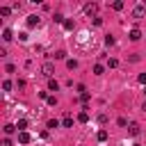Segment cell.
Segmentation results:
<instances>
[{
	"mask_svg": "<svg viewBox=\"0 0 146 146\" xmlns=\"http://www.w3.org/2000/svg\"><path fill=\"white\" fill-rule=\"evenodd\" d=\"M144 14H146V5H144V2H141V5H135V7H132V18H141Z\"/></svg>",
	"mask_w": 146,
	"mask_h": 146,
	"instance_id": "cell-1",
	"label": "cell"
},
{
	"mask_svg": "<svg viewBox=\"0 0 146 146\" xmlns=\"http://www.w3.org/2000/svg\"><path fill=\"white\" fill-rule=\"evenodd\" d=\"M41 73H43L46 78H50V80H52V73H55V66H52L50 62H46V64L41 66Z\"/></svg>",
	"mask_w": 146,
	"mask_h": 146,
	"instance_id": "cell-2",
	"label": "cell"
},
{
	"mask_svg": "<svg viewBox=\"0 0 146 146\" xmlns=\"http://www.w3.org/2000/svg\"><path fill=\"white\" fill-rule=\"evenodd\" d=\"M96 11H98V5H96V2L84 5V14H87V16H94V18H96Z\"/></svg>",
	"mask_w": 146,
	"mask_h": 146,
	"instance_id": "cell-3",
	"label": "cell"
},
{
	"mask_svg": "<svg viewBox=\"0 0 146 146\" xmlns=\"http://www.w3.org/2000/svg\"><path fill=\"white\" fill-rule=\"evenodd\" d=\"M128 132H130L132 137H137V135L141 132V128H139V123H130V125H128Z\"/></svg>",
	"mask_w": 146,
	"mask_h": 146,
	"instance_id": "cell-4",
	"label": "cell"
},
{
	"mask_svg": "<svg viewBox=\"0 0 146 146\" xmlns=\"http://www.w3.org/2000/svg\"><path fill=\"white\" fill-rule=\"evenodd\" d=\"M39 23H41V18H39L36 14H32V16H27V25H30V27H34V25H39Z\"/></svg>",
	"mask_w": 146,
	"mask_h": 146,
	"instance_id": "cell-5",
	"label": "cell"
},
{
	"mask_svg": "<svg viewBox=\"0 0 146 146\" xmlns=\"http://www.w3.org/2000/svg\"><path fill=\"white\" fill-rule=\"evenodd\" d=\"M18 141H21V144H30V141H32L30 132H18Z\"/></svg>",
	"mask_w": 146,
	"mask_h": 146,
	"instance_id": "cell-6",
	"label": "cell"
},
{
	"mask_svg": "<svg viewBox=\"0 0 146 146\" xmlns=\"http://www.w3.org/2000/svg\"><path fill=\"white\" fill-rule=\"evenodd\" d=\"M139 39H141V32H139L137 27H135V30H130V41H139Z\"/></svg>",
	"mask_w": 146,
	"mask_h": 146,
	"instance_id": "cell-7",
	"label": "cell"
},
{
	"mask_svg": "<svg viewBox=\"0 0 146 146\" xmlns=\"http://www.w3.org/2000/svg\"><path fill=\"white\" fill-rule=\"evenodd\" d=\"M11 39H14V36H11V30L5 27V30H2V41H11Z\"/></svg>",
	"mask_w": 146,
	"mask_h": 146,
	"instance_id": "cell-8",
	"label": "cell"
},
{
	"mask_svg": "<svg viewBox=\"0 0 146 146\" xmlns=\"http://www.w3.org/2000/svg\"><path fill=\"white\" fill-rule=\"evenodd\" d=\"M94 73H96V75H103V73H105V66H103V64H96V66H94Z\"/></svg>",
	"mask_w": 146,
	"mask_h": 146,
	"instance_id": "cell-9",
	"label": "cell"
},
{
	"mask_svg": "<svg viewBox=\"0 0 146 146\" xmlns=\"http://www.w3.org/2000/svg\"><path fill=\"white\" fill-rule=\"evenodd\" d=\"M48 89H50V91H57V89H59L57 80H48Z\"/></svg>",
	"mask_w": 146,
	"mask_h": 146,
	"instance_id": "cell-10",
	"label": "cell"
},
{
	"mask_svg": "<svg viewBox=\"0 0 146 146\" xmlns=\"http://www.w3.org/2000/svg\"><path fill=\"white\" fill-rule=\"evenodd\" d=\"M78 121H80V123H87V121H89V114H87V112H80V114H78Z\"/></svg>",
	"mask_w": 146,
	"mask_h": 146,
	"instance_id": "cell-11",
	"label": "cell"
},
{
	"mask_svg": "<svg viewBox=\"0 0 146 146\" xmlns=\"http://www.w3.org/2000/svg\"><path fill=\"white\" fill-rule=\"evenodd\" d=\"M16 128H18V132H25V128H27V121H25V119H21Z\"/></svg>",
	"mask_w": 146,
	"mask_h": 146,
	"instance_id": "cell-12",
	"label": "cell"
},
{
	"mask_svg": "<svg viewBox=\"0 0 146 146\" xmlns=\"http://www.w3.org/2000/svg\"><path fill=\"white\" fill-rule=\"evenodd\" d=\"M2 130H5V135H11V132L16 130V125H14V123H7V125H5Z\"/></svg>",
	"mask_w": 146,
	"mask_h": 146,
	"instance_id": "cell-13",
	"label": "cell"
},
{
	"mask_svg": "<svg viewBox=\"0 0 146 146\" xmlns=\"http://www.w3.org/2000/svg\"><path fill=\"white\" fill-rule=\"evenodd\" d=\"M62 125H64V128H73V119H71V116H66V119L62 121Z\"/></svg>",
	"mask_w": 146,
	"mask_h": 146,
	"instance_id": "cell-14",
	"label": "cell"
},
{
	"mask_svg": "<svg viewBox=\"0 0 146 146\" xmlns=\"http://www.w3.org/2000/svg\"><path fill=\"white\" fill-rule=\"evenodd\" d=\"M107 66H110V68H116V66H119V59H114V57L107 59Z\"/></svg>",
	"mask_w": 146,
	"mask_h": 146,
	"instance_id": "cell-15",
	"label": "cell"
},
{
	"mask_svg": "<svg viewBox=\"0 0 146 146\" xmlns=\"http://www.w3.org/2000/svg\"><path fill=\"white\" fill-rule=\"evenodd\" d=\"M96 137H98V141H105V139H107V132H105V130H98Z\"/></svg>",
	"mask_w": 146,
	"mask_h": 146,
	"instance_id": "cell-16",
	"label": "cell"
},
{
	"mask_svg": "<svg viewBox=\"0 0 146 146\" xmlns=\"http://www.w3.org/2000/svg\"><path fill=\"white\" fill-rule=\"evenodd\" d=\"M112 9H116V11H121V9H123V2H121V0H116V2L112 5Z\"/></svg>",
	"mask_w": 146,
	"mask_h": 146,
	"instance_id": "cell-17",
	"label": "cell"
},
{
	"mask_svg": "<svg viewBox=\"0 0 146 146\" xmlns=\"http://www.w3.org/2000/svg\"><path fill=\"white\" fill-rule=\"evenodd\" d=\"M9 14H11L9 7H0V16H9Z\"/></svg>",
	"mask_w": 146,
	"mask_h": 146,
	"instance_id": "cell-18",
	"label": "cell"
},
{
	"mask_svg": "<svg viewBox=\"0 0 146 146\" xmlns=\"http://www.w3.org/2000/svg\"><path fill=\"white\" fill-rule=\"evenodd\" d=\"M105 46H114V36H112V34L105 36Z\"/></svg>",
	"mask_w": 146,
	"mask_h": 146,
	"instance_id": "cell-19",
	"label": "cell"
},
{
	"mask_svg": "<svg viewBox=\"0 0 146 146\" xmlns=\"http://www.w3.org/2000/svg\"><path fill=\"white\" fill-rule=\"evenodd\" d=\"M66 66L73 71V68H78V62H75V59H68V62H66Z\"/></svg>",
	"mask_w": 146,
	"mask_h": 146,
	"instance_id": "cell-20",
	"label": "cell"
},
{
	"mask_svg": "<svg viewBox=\"0 0 146 146\" xmlns=\"http://www.w3.org/2000/svg\"><path fill=\"white\" fill-rule=\"evenodd\" d=\"M48 128H59V121H57V119H50V121H48Z\"/></svg>",
	"mask_w": 146,
	"mask_h": 146,
	"instance_id": "cell-21",
	"label": "cell"
},
{
	"mask_svg": "<svg viewBox=\"0 0 146 146\" xmlns=\"http://www.w3.org/2000/svg\"><path fill=\"white\" fill-rule=\"evenodd\" d=\"M64 57H66L64 50H57V52H55V59H64Z\"/></svg>",
	"mask_w": 146,
	"mask_h": 146,
	"instance_id": "cell-22",
	"label": "cell"
},
{
	"mask_svg": "<svg viewBox=\"0 0 146 146\" xmlns=\"http://www.w3.org/2000/svg\"><path fill=\"white\" fill-rule=\"evenodd\" d=\"M5 71H7V73H14V71H16V66H14V64H7V66H5Z\"/></svg>",
	"mask_w": 146,
	"mask_h": 146,
	"instance_id": "cell-23",
	"label": "cell"
},
{
	"mask_svg": "<svg viewBox=\"0 0 146 146\" xmlns=\"http://www.w3.org/2000/svg\"><path fill=\"white\" fill-rule=\"evenodd\" d=\"M2 89H5V91H9V89H11V82H9V80H5V82H2Z\"/></svg>",
	"mask_w": 146,
	"mask_h": 146,
	"instance_id": "cell-24",
	"label": "cell"
},
{
	"mask_svg": "<svg viewBox=\"0 0 146 146\" xmlns=\"http://www.w3.org/2000/svg\"><path fill=\"white\" fill-rule=\"evenodd\" d=\"M48 105H52V107H55V105H57V98H55V96H48Z\"/></svg>",
	"mask_w": 146,
	"mask_h": 146,
	"instance_id": "cell-25",
	"label": "cell"
},
{
	"mask_svg": "<svg viewBox=\"0 0 146 146\" xmlns=\"http://www.w3.org/2000/svg\"><path fill=\"white\" fill-rule=\"evenodd\" d=\"M55 23H64V16L62 14H55Z\"/></svg>",
	"mask_w": 146,
	"mask_h": 146,
	"instance_id": "cell-26",
	"label": "cell"
},
{
	"mask_svg": "<svg viewBox=\"0 0 146 146\" xmlns=\"http://www.w3.org/2000/svg\"><path fill=\"white\" fill-rule=\"evenodd\" d=\"M64 27L66 30H73V21H64Z\"/></svg>",
	"mask_w": 146,
	"mask_h": 146,
	"instance_id": "cell-27",
	"label": "cell"
},
{
	"mask_svg": "<svg viewBox=\"0 0 146 146\" xmlns=\"http://www.w3.org/2000/svg\"><path fill=\"white\" fill-rule=\"evenodd\" d=\"M116 123H119V125H121V128H125V125H128V121H125V119H123V116H121V119H119V121H116Z\"/></svg>",
	"mask_w": 146,
	"mask_h": 146,
	"instance_id": "cell-28",
	"label": "cell"
},
{
	"mask_svg": "<svg viewBox=\"0 0 146 146\" xmlns=\"http://www.w3.org/2000/svg\"><path fill=\"white\" fill-rule=\"evenodd\" d=\"M137 80H139L141 84H146V73H139V78H137Z\"/></svg>",
	"mask_w": 146,
	"mask_h": 146,
	"instance_id": "cell-29",
	"label": "cell"
},
{
	"mask_svg": "<svg viewBox=\"0 0 146 146\" xmlns=\"http://www.w3.org/2000/svg\"><path fill=\"white\" fill-rule=\"evenodd\" d=\"M0 146H11V141H9V139H2V144H0Z\"/></svg>",
	"mask_w": 146,
	"mask_h": 146,
	"instance_id": "cell-30",
	"label": "cell"
},
{
	"mask_svg": "<svg viewBox=\"0 0 146 146\" xmlns=\"http://www.w3.org/2000/svg\"><path fill=\"white\" fill-rule=\"evenodd\" d=\"M141 110H144V112H146V100H144V105H141Z\"/></svg>",
	"mask_w": 146,
	"mask_h": 146,
	"instance_id": "cell-31",
	"label": "cell"
},
{
	"mask_svg": "<svg viewBox=\"0 0 146 146\" xmlns=\"http://www.w3.org/2000/svg\"><path fill=\"white\" fill-rule=\"evenodd\" d=\"M135 146H141V144H135Z\"/></svg>",
	"mask_w": 146,
	"mask_h": 146,
	"instance_id": "cell-32",
	"label": "cell"
},
{
	"mask_svg": "<svg viewBox=\"0 0 146 146\" xmlns=\"http://www.w3.org/2000/svg\"><path fill=\"white\" fill-rule=\"evenodd\" d=\"M144 94H146V91H144Z\"/></svg>",
	"mask_w": 146,
	"mask_h": 146,
	"instance_id": "cell-33",
	"label": "cell"
}]
</instances>
